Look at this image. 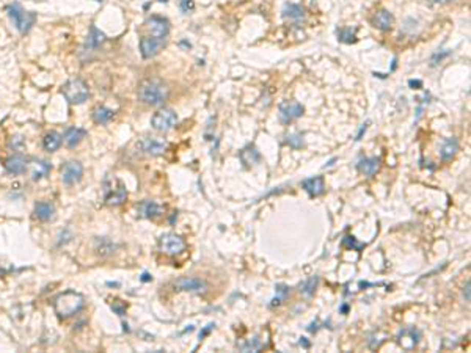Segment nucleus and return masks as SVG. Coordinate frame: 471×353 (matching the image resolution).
<instances>
[{"instance_id": "f257e3e1", "label": "nucleus", "mask_w": 471, "mask_h": 353, "mask_svg": "<svg viewBox=\"0 0 471 353\" xmlns=\"http://www.w3.org/2000/svg\"><path fill=\"white\" fill-rule=\"evenodd\" d=\"M83 304H85L83 295L76 291L61 292L54 298V310L60 319H68L71 316L79 314L83 308Z\"/></svg>"}, {"instance_id": "f03ea898", "label": "nucleus", "mask_w": 471, "mask_h": 353, "mask_svg": "<svg viewBox=\"0 0 471 353\" xmlns=\"http://www.w3.org/2000/svg\"><path fill=\"white\" fill-rule=\"evenodd\" d=\"M170 90L159 80L148 79L138 86V99L146 105H162L168 99Z\"/></svg>"}, {"instance_id": "7ed1b4c3", "label": "nucleus", "mask_w": 471, "mask_h": 353, "mask_svg": "<svg viewBox=\"0 0 471 353\" xmlns=\"http://www.w3.org/2000/svg\"><path fill=\"white\" fill-rule=\"evenodd\" d=\"M7 13H8V17L13 22V26L16 27V30L19 33H22V35L29 33L30 29L35 26L36 14L33 11H26L17 2L8 5L7 7Z\"/></svg>"}, {"instance_id": "20e7f679", "label": "nucleus", "mask_w": 471, "mask_h": 353, "mask_svg": "<svg viewBox=\"0 0 471 353\" xmlns=\"http://www.w3.org/2000/svg\"><path fill=\"white\" fill-rule=\"evenodd\" d=\"M61 94L65 96V99L69 104L74 105H80L83 102L88 101L90 98V90L87 86V83L82 79H73L68 80L63 86H61Z\"/></svg>"}, {"instance_id": "39448f33", "label": "nucleus", "mask_w": 471, "mask_h": 353, "mask_svg": "<svg viewBox=\"0 0 471 353\" xmlns=\"http://www.w3.org/2000/svg\"><path fill=\"white\" fill-rule=\"evenodd\" d=\"M178 124V113L173 108H160L151 118V126L159 132H168Z\"/></svg>"}, {"instance_id": "423d86ee", "label": "nucleus", "mask_w": 471, "mask_h": 353, "mask_svg": "<svg viewBox=\"0 0 471 353\" xmlns=\"http://www.w3.org/2000/svg\"><path fill=\"white\" fill-rule=\"evenodd\" d=\"M305 113V107L300 104V102H295V101H285L278 105V116H280V121L285 123V124H289Z\"/></svg>"}, {"instance_id": "0eeeda50", "label": "nucleus", "mask_w": 471, "mask_h": 353, "mask_svg": "<svg viewBox=\"0 0 471 353\" xmlns=\"http://www.w3.org/2000/svg\"><path fill=\"white\" fill-rule=\"evenodd\" d=\"M159 245H160V251L165 253V254H170V256H176L179 253H182L185 250V242L181 235L175 234V232H168V234H163L160 240H159Z\"/></svg>"}, {"instance_id": "6e6552de", "label": "nucleus", "mask_w": 471, "mask_h": 353, "mask_svg": "<svg viewBox=\"0 0 471 353\" xmlns=\"http://www.w3.org/2000/svg\"><path fill=\"white\" fill-rule=\"evenodd\" d=\"M175 289L179 292H194V294H204L207 292L209 286L204 279L200 278H192V276H184L175 281Z\"/></svg>"}, {"instance_id": "1a4fd4ad", "label": "nucleus", "mask_w": 471, "mask_h": 353, "mask_svg": "<svg viewBox=\"0 0 471 353\" xmlns=\"http://www.w3.org/2000/svg\"><path fill=\"white\" fill-rule=\"evenodd\" d=\"M83 176V167L80 162L69 160L61 167V179L66 185H74L80 182Z\"/></svg>"}, {"instance_id": "9d476101", "label": "nucleus", "mask_w": 471, "mask_h": 353, "mask_svg": "<svg viewBox=\"0 0 471 353\" xmlns=\"http://www.w3.org/2000/svg\"><path fill=\"white\" fill-rule=\"evenodd\" d=\"M146 27L151 32V36L159 39H167L170 33V22L162 16H151L146 20Z\"/></svg>"}, {"instance_id": "9b49d317", "label": "nucleus", "mask_w": 471, "mask_h": 353, "mask_svg": "<svg viewBox=\"0 0 471 353\" xmlns=\"http://www.w3.org/2000/svg\"><path fill=\"white\" fill-rule=\"evenodd\" d=\"M165 46V39H159L154 36H143L140 39V52L143 58H153L156 57L162 47Z\"/></svg>"}, {"instance_id": "f8f14e48", "label": "nucleus", "mask_w": 471, "mask_h": 353, "mask_svg": "<svg viewBox=\"0 0 471 353\" xmlns=\"http://www.w3.org/2000/svg\"><path fill=\"white\" fill-rule=\"evenodd\" d=\"M140 148L148 156H162L167 149V141L160 138H143L140 141Z\"/></svg>"}, {"instance_id": "ddd939ff", "label": "nucleus", "mask_w": 471, "mask_h": 353, "mask_svg": "<svg viewBox=\"0 0 471 353\" xmlns=\"http://www.w3.org/2000/svg\"><path fill=\"white\" fill-rule=\"evenodd\" d=\"M138 212H140V215L143 217V218H151V220H154V218H159V217L163 215L165 207H163L162 204L156 203V201L145 200V201L140 203Z\"/></svg>"}, {"instance_id": "4468645a", "label": "nucleus", "mask_w": 471, "mask_h": 353, "mask_svg": "<svg viewBox=\"0 0 471 353\" xmlns=\"http://www.w3.org/2000/svg\"><path fill=\"white\" fill-rule=\"evenodd\" d=\"M127 200V190L123 185V182H118L116 188L105 187V203L109 206H120Z\"/></svg>"}, {"instance_id": "2eb2a0df", "label": "nucleus", "mask_w": 471, "mask_h": 353, "mask_svg": "<svg viewBox=\"0 0 471 353\" xmlns=\"http://www.w3.org/2000/svg\"><path fill=\"white\" fill-rule=\"evenodd\" d=\"M302 187H303V190L308 193L310 196H313V198L320 196L325 192V182H324L322 176H314V178L305 179L302 182Z\"/></svg>"}, {"instance_id": "dca6fc26", "label": "nucleus", "mask_w": 471, "mask_h": 353, "mask_svg": "<svg viewBox=\"0 0 471 353\" xmlns=\"http://www.w3.org/2000/svg\"><path fill=\"white\" fill-rule=\"evenodd\" d=\"M372 26L375 29H379L382 32H388L394 26V16L388 10H380L377 11L372 17Z\"/></svg>"}, {"instance_id": "f3484780", "label": "nucleus", "mask_w": 471, "mask_h": 353, "mask_svg": "<svg viewBox=\"0 0 471 353\" xmlns=\"http://www.w3.org/2000/svg\"><path fill=\"white\" fill-rule=\"evenodd\" d=\"M5 170L10 174H22L27 170V159L20 156V154H14L11 157H8L5 160Z\"/></svg>"}, {"instance_id": "a211bd4d", "label": "nucleus", "mask_w": 471, "mask_h": 353, "mask_svg": "<svg viewBox=\"0 0 471 353\" xmlns=\"http://www.w3.org/2000/svg\"><path fill=\"white\" fill-rule=\"evenodd\" d=\"M87 135V130L85 129H80V127H68L65 135H63V140L68 148L74 149L76 146H79L80 141L85 138Z\"/></svg>"}, {"instance_id": "6ab92c4d", "label": "nucleus", "mask_w": 471, "mask_h": 353, "mask_svg": "<svg viewBox=\"0 0 471 353\" xmlns=\"http://www.w3.org/2000/svg\"><path fill=\"white\" fill-rule=\"evenodd\" d=\"M380 168V159L379 157H366L361 159L357 163V170L365 176H374Z\"/></svg>"}, {"instance_id": "aec40b11", "label": "nucleus", "mask_w": 471, "mask_h": 353, "mask_svg": "<svg viewBox=\"0 0 471 353\" xmlns=\"http://www.w3.org/2000/svg\"><path fill=\"white\" fill-rule=\"evenodd\" d=\"M281 16L285 19H289L295 24H300L303 19H305V10L297 5V4H285L283 5V10H281Z\"/></svg>"}, {"instance_id": "412c9836", "label": "nucleus", "mask_w": 471, "mask_h": 353, "mask_svg": "<svg viewBox=\"0 0 471 353\" xmlns=\"http://www.w3.org/2000/svg\"><path fill=\"white\" fill-rule=\"evenodd\" d=\"M457 151H459V141L456 138H444L440 148V157L443 162H447L456 157Z\"/></svg>"}, {"instance_id": "4be33fe9", "label": "nucleus", "mask_w": 471, "mask_h": 353, "mask_svg": "<svg viewBox=\"0 0 471 353\" xmlns=\"http://www.w3.org/2000/svg\"><path fill=\"white\" fill-rule=\"evenodd\" d=\"M51 170H52V165L47 160H36V162H33V165H32V181L38 182V181L47 178V176H49V173H51Z\"/></svg>"}, {"instance_id": "5701e85b", "label": "nucleus", "mask_w": 471, "mask_h": 353, "mask_svg": "<svg viewBox=\"0 0 471 353\" xmlns=\"http://www.w3.org/2000/svg\"><path fill=\"white\" fill-rule=\"evenodd\" d=\"M104 42H105V35H104L98 27L91 26L85 46L88 47L90 51H96V49H99V47H101Z\"/></svg>"}, {"instance_id": "b1692460", "label": "nucleus", "mask_w": 471, "mask_h": 353, "mask_svg": "<svg viewBox=\"0 0 471 353\" xmlns=\"http://www.w3.org/2000/svg\"><path fill=\"white\" fill-rule=\"evenodd\" d=\"M35 215L42 222H49L55 217V207L51 203H46V201L36 203L35 204Z\"/></svg>"}, {"instance_id": "393cba45", "label": "nucleus", "mask_w": 471, "mask_h": 353, "mask_svg": "<svg viewBox=\"0 0 471 353\" xmlns=\"http://www.w3.org/2000/svg\"><path fill=\"white\" fill-rule=\"evenodd\" d=\"M115 118V112L107 108V107H96L93 110V121L96 124H109Z\"/></svg>"}, {"instance_id": "a878e982", "label": "nucleus", "mask_w": 471, "mask_h": 353, "mask_svg": "<svg viewBox=\"0 0 471 353\" xmlns=\"http://www.w3.org/2000/svg\"><path fill=\"white\" fill-rule=\"evenodd\" d=\"M61 143H63V138L57 132H49V134H46V137L42 138V146H44L46 151H49V152H55L61 146Z\"/></svg>"}, {"instance_id": "bb28decb", "label": "nucleus", "mask_w": 471, "mask_h": 353, "mask_svg": "<svg viewBox=\"0 0 471 353\" xmlns=\"http://www.w3.org/2000/svg\"><path fill=\"white\" fill-rule=\"evenodd\" d=\"M94 248H96V251L101 256H109V254H112L116 250V245L110 239H107V237H98L96 244H94Z\"/></svg>"}, {"instance_id": "cd10ccee", "label": "nucleus", "mask_w": 471, "mask_h": 353, "mask_svg": "<svg viewBox=\"0 0 471 353\" xmlns=\"http://www.w3.org/2000/svg\"><path fill=\"white\" fill-rule=\"evenodd\" d=\"M259 159H261V156H259V152H258V149H256L254 146H248V148H245V149L241 152V160L247 165V167L258 163Z\"/></svg>"}, {"instance_id": "c85d7f7f", "label": "nucleus", "mask_w": 471, "mask_h": 353, "mask_svg": "<svg viewBox=\"0 0 471 353\" xmlns=\"http://www.w3.org/2000/svg\"><path fill=\"white\" fill-rule=\"evenodd\" d=\"M317 282H319V278L317 276H313V278H310V279H306V281H303L302 284H300V294L302 295H305V297H313V294H314V291H316V288H317Z\"/></svg>"}, {"instance_id": "c756f323", "label": "nucleus", "mask_w": 471, "mask_h": 353, "mask_svg": "<svg viewBox=\"0 0 471 353\" xmlns=\"http://www.w3.org/2000/svg\"><path fill=\"white\" fill-rule=\"evenodd\" d=\"M238 347L242 351H258V350H261L263 344H261V341H259L258 336H253V338H250L244 342H238Z\"/></svg>"}, {"instance_id": "7c9ffc66", "label": "nucleus", "mask_w": 471, "mask_h": 353, "mask_svg": "<svg viewBox=\"0 0 471 353\" xmlns=\"http://www.w3.org/2000/svg\"><path fill=\"white\" fill-rule=\"evenodd\" d=\"M276 297L272 300V303H270V306L273 308V306H280L283 301L286 300V297L289 295V288L288 286H285V284H278L276 288Z\"/></svg>"}, {"instance_id": "2f4dec72", "label": "nucleus", "mask_w": 471, "mask_h": 353, "mask_svg": "<svg viewBox=\"0 0 471 353\" xmlns=\"http://www.w3.org/2000/svg\"><path fill=\"white\" fill-rule=\"evenodd\" d=\"M355 29H341L338 32V39L341 42H346V44H352L357 41V36H355Z\"/></svg>"}, {"instance_id": "473e14b6", "label": "nucleus", "mask_w": 471, "mask_h": 353, "mask_svg": "<svg viewBox=\"0 0 471 353\" xmlns=\"http://www.w3.org/2000/svg\"><path fill=\"white\" fill-rule=\"evenodd\" d=\"M286 143H288L291 148L298 149V148L303 146V137H302L300 134H291V135L286 137Z\"/></svg>"}, {"instance_id": "72a5a7b5", "label": "nucleus", "mask_w": 471, "mask_h": 353, "mask_svg": "<svg viewBox=\"0 0 471 353\" xmlns=\"http://www.w3.org/2000/svg\"><path fill=\"white\" fill-rule=\"evenodd\" d=\"M24 145H26V141H24V138H22L20 135L11 137V140H10V148H11V149L19 151V149L24 148Z\"/></svg>"}, {"instance_id": "f704fd0d", "label": "nucleus", "mask_w": 471, "mask_h": 353, "mask_svg": "<svg viewBox=\"0 0 471 353\" xmlns=\"http://www.w3.org/2000/svg\"><path fill=\"white\" fill-rule=\"evenodd\" d=\"M179 8H181V11L184 14H188V13H192L195 10V4H194V0H181Z\"/></svg>"}, {"instance_id": "c9c22d12", "label": "nucleus", "mask_w": 471, "mask_h": 353, "mask_svg": "<svg viewBox=\"0 0 471 353\" xmlns=\"http://www.w3.org/2000/svg\"><path fill=\"white\" fill-rule=\"evenodd\" d=\"M112 310L118 314V316H124L126 314V304L121 303L120 300H115L112 304Z\"/></svg>"}, {"instance_id": "e433bc0d", "label": "nucleus", "mask_w": 471, "mask_h": 353, "mask_svg": "<svg viewBox=\"0 0 471 353\" xmlns=\"http://www.w3.org/2000/svg\"><path fill=\"white\" fill-rule=\"evenodd\" d=\"M342 245H344V247H349V248H352V247H353V248L358 250V251H360V250L365 247V245H361V244H357L355 240H353V237H346V239H344V242H342Z\"/></svg>"}, {"instance_id": "4c0bfd02", "label": "nucleus", "mask_w": 471, "mask_h": 353, "mask_svg": "<svg viewBox=\"0 0 471 353\" xmlns=\"http://www.w3.org/2000/svg\"><path fill=\"white\" fill-rule=\"evenodd\" d=\"M451 55V52L447 51V52H443V54H435L434 57H432V64H438L443 58H446V57H449Z\"/></svg>"}, {"instance_id": "58836bf2", "label": "nucleus", "mask_w": 471, "mask_h": 353, "mask_svg": "<svg viewBox=\"0 0 471 353\" xmlns=\"http://www.w3.org/2000/svg\"><path fill=\"white\" fill-rule=\"evenodd\" d=\"M214 328H216V323H209V325L203 329V332L200 333V339H204V336H207Z\"/></svg>"}, {"instance_id": "ea45409f", "label": "nucleus", "mask_w": 471, "mask_h": 353, "mask_svg": "<svg viewBox=\"0 0 471 353\" xmlns=\"http://www.w3.org/2000/svg\"><path fill=\"white\" fill-rule=\"evenodd\" d=\"M409 86L412 90H419V88H422V82L421 80H409Z\"/></svg>"}, {"instance_id": "a19ab883", "label": "nucleus", "mask_w": 471, "mask_h": 353, "mask_svg": "<svg viewBox=\"0 0 471 353\" xmlns=\"http://www.w3.org/2000/svg\"><path fill=\"white\" fill-rule=\"evenodd\" d=\"M368 124H369V123H365V124L360 127V130H358V134H357V137H355V141H360V140H361V137L365 135V132H366V129H368Z\"/></svg>"}, {"instance_id": "79ce46f5", "label": "nucleus", "mask_w": 471, "mask_h": 353, "mask_svg": "<svg viewBox=\"0 0 471 353\" xmlns=\"http://www.w3.org/2000/svg\"><path fill=\"white\" fill-rule=\"evenodd\" d=\"M463 298H465V301L471 300V297H469V281H466V284L463 288Z\"/></svg>"}, {"instance_id": "37998d69", "label": "nucleus", "mask_w": 471, "mask_h": 353, "mask_svg": "<svg viewBox=\"0 0 471 353\" xmlns=\"http://www.w3.org/2000/svg\"><path fill=\"white\" fill-rule=\"evenodd\" d=\"M336 160H338L336 157H333L332 160H328V162H327V163L324 165V168H330V167H333V165H335V162H336Z\"/></svg>"}, {"instance_id": "c03bdc74", "label": "nucleus", "mask_w": 471, "mask_h": 353, "mask_svg": "<svg viewBox=\"0 0 471 353\" xmlns=\"http://www.w3.org/2000/svg\"><path fill=\"white\" fill-rule=\"evenodd\" d=\"M141 281H143V282L153 281V276H151L149 273H143V275H141Z\"/></svg>"}, {"instance_id": "a18cd8bd", "label": "nucleus", "mask_w": 471, "mask_h": 353, "mask_svg": "<svg viewBox=\"0 0 471 353\" xmlns=\"http://www.w3.org/2000/svg\"><path fill=\"white\" fill-rule=\"evenodd\" d=\"M300 344H302L303 347H306V348H308V347H310V342H308V341H306V338H302Z\"/></svg>"}, {"instance_id": "49530a36", "label": "nucleus", "mask_w": 471, "mask_h": 353, "mask_svg": "<svg viewBox=\"0 0 471 353\" xmlns=\"http://www.w3.org/2000/svg\"><path fill=\"white\" fill-rule=\"evenodd\" d=\"M339 311H341L342 314H346V313L349 311V306H347V304H342V306H341V310H339Z\"/></svg>"}, {"instance_id": "de8ad7c7", "label": "nucleus", "mask_w": 471, "mask_h": 353, "mask_svg": "<svg viewBox=\"0 0 471 353\" xmlns=\"http://www.w3.org/2000/svg\"><path fill=\"white\" fill-rule=\"evenodd\" d=\"M431 2H434V4H443V2H446V0H431Z\"/></svg>"}, {"instance_id": "09e8293b", "label": "nucleus", "mask_w": 471, "mask_h": 353, "mask_svg": "<svg viewBox=\"0 0 471 353\" xmlns=\"http://www.w3.org/2000/svg\"><path fill=\"white\" fill-rule=\"evenodd\" d=\"M94 2H99L101 4V2H104V0H94Z\"/></svg>"}]
</instances>
